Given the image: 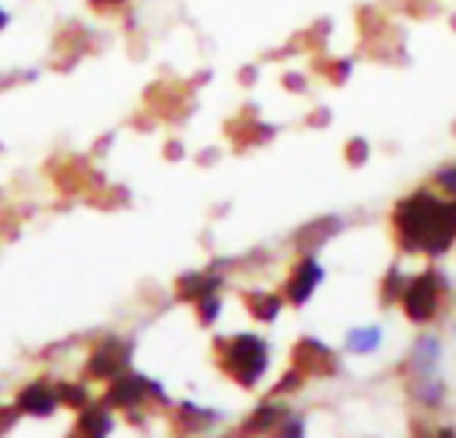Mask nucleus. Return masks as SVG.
<instances>
[{
    "instance_id": "obj_8",
    "label": "nucleus",
    "mask_w": 456,
    "mask_h": 438,
    "mask_svg": "<svg viewBox=\"0 0 456 438\" xmlns=\"http://www.w3.org/2000/svg\"><path fill=\"white\" fill-rule=\"evenodd\" d=\"M3 24H5V13L0 11V27H3Z\"/></svg>"
},
{
    "instance_id": "obj_7",
    "label": "nucleus",
    "mask_w": 456,
    "mask_h": 438,
    "mask_svg": "<svg viewBox=\"0 0 456 438\" xmlns=\"http://www.w3.org/2000/svg\"><path fill=\"white\" fill-rule=\"evenodd\" d=\"M377 343H379V332H377V329H363V332H353V335H350V348L358 351V353L374 351Z\"/></svg>"
},
{
    "instance_id": "obj_5",
    "label": "nucleus",
    "mask_w": 456,
    "mask_h": 438,
    "mask_svg": "<svg viewBox=\"0 0 456 438\" xmlns=\"http://www.w3.org/2000/svg\"><path fill=\"white\" fill-rule=\"evenodd\" d=\"M21 407L27 409V412H32V415H48L53 407H56V399H53V393L51 391H45V388H29L24 396H21Z\"/></svg>"
},
{
    "instance_id": "obj_1",
    "label": "nucleus",
    "mask_w": 456,
    "mask_h": 438,
    "mask_svg": "<svg viewBox=\"0 0 456 438\" xmlns=\"http://www.w3.org/2000/svg\"><path fill=\"white\" fill-rule=\"evenodd\" d=\"M401 238L411 249L438 252L452 244L456 233V209L430 195H417L398 209Z\"/></svg>"
},
{
    "instance_id": "obj_3",
    "label": "nucleus",
    "mask_w": 456,
    "mask_h": 438,
    "mask_svg": "<svg viewBox=\"0 0 456 438\" xmlns=\"http://www.w3.org/2000/svg\"><path fill=\"white\" fill-rule=\"evenodd\" d=\"M406 308H409V316L417 318V321H425L433 316L436 310V286H433V278H422L411 286L409 297H406Z\"/></svg>"
},
{
    "instance_id": "obj_4",
    "label": "nucleus",
    "mask_w": 456,
    "mask_h": 438,
    "mask_svg": "<svg viewBox=\"0 0 456 438\" xmlns=\"http://www.w3.org/2000/svg\"><path fill=\"white\" fill-rule=\"evenodd\" d=\"M323 278V273L318 270V265L315 262H305L302 265V270L297 273V278L291 281V297L297 300V302H305L310 294H313V289H315V284Z\"/></svg>"
},
{
    "instance_id": "obj_2",
    "label": "nucleus",
    "mask_w": 456,
    "mask_h": 438,
    "mask_svg": "<svg viewBox=\"0 0 456 438\" xmlns=\"http://www.w3.org/2000/svg\"><path fill=\"white\" fill-rule=\"evenodd\" d=\"M227 359H230V361H227L230 372H232L240 383H246V385H251V383L262 375V369H265V364H267L265 345H262L259 340H254V337H240V340L230 348Z\"/></svg>"
},
{
    "instance_id": "obj_6",
    "label": "nucleus",
    "mask_w": 456,
    "mask_h": 438,
    "mask_svg": "<svg viewBox=\"0 0 456 438\" xmlns=\"http://www.w3.org/2000/svg\"><path fill=\"white\" fill-rule=\"evenodd\" d=\"M142 399V385L136 380H123L120 385H115L112 391V401L115 404H134Z\"/></svg>"
}]
</instances>
